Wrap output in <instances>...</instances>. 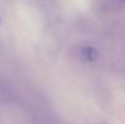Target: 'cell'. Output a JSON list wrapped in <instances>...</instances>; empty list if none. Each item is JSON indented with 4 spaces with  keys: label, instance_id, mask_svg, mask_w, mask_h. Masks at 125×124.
<instances>
[{
    "label": "cell",
    "instance_id": "2",
    "mask_svg": "<svg viewBox=\"0 0 125 124\" xmlns=\"http://www.w3.org/2000/svg\"><path fill=\"white\" fill-rule=\"evenodd\" d=\"M123 1H125V0H123Z\"/></svg>",
    "mask_w": 125,
    "mask_h": 124
},
{
    "label": "cell",
    "instance_id": "1",
    "mask_svg": "<svg viewBox=\"0 0 125 124\" xmlns=\"http://www.w3.org/2000/svg\"><path fill=\"white\" fill-rule=\"evenodd\" d=\"M81 56L87 62H95L99 58V51L92 46H86L81 50Z\"/></svg>",
    "mask_w": 125,
    "mask_h": 124
}]
</instances>
